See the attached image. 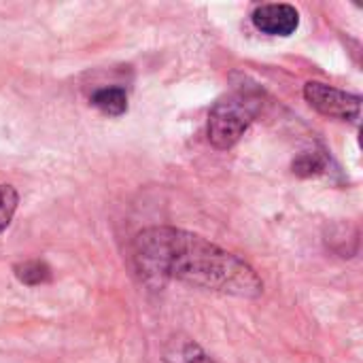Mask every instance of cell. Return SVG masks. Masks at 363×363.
<instances>
[{
    "instance_id": "cell-1",
    "label": "cell",
    "mask_w": 363,
    "mask_h": 363,
    "mask_svg": "<svg viewBox=\"0 0 363 363\" xmlns=\"http://www.w3.org/2000/svg\"><path fill=\"white\" fill-rule=\"evenodd\" d=\"M132 257L149 283L181 281L236 298H257L264 291L262 279L247 262L185 230L168 225L143 230L134 238Z\"/></svg>"
},
{
    "instance_id": "cell-2",
    "label": "cell",
    "mask_w": 363,
    "mask_h": 363,
    "mask_svg": "<svg viewBox=\"0 0 363 363\" xmlns=\"http://www.w3.org/2000/svg\"><path fill=\"white\" fill-rule=\"evenodd\" d=\"M257 113V98L249 94H234L219 100L208 113V140L215 149H232L249 130Z\"/></svg>"
},
{
    "instance_id": "cell-3",
    "label": "cell",
    "mask_w": 363,
    "mask_h": 363,
    "mask_svg": "<svg viewBox=\"0 0 363 363\" xmlns=\"http://www.w3.org/2000/svg\"><path fill=\"white\" fill-rule=\"evenodd\" d=\"M304 98L315 111H319L325 117L353 121V123H357L362 117V98L357 94L338 89L334 85L321 81H308L304 85Z\"/></svg>"
},
{
    "instance_id": "cell-4",
    "label": "cell",
    "mask_w": 363,
    "mask_h": 363,
    "mask_svg": "<svg viewBox=\"0 0 363 363\" xmlns=\"http://www.w3.org/2000/svg\"><path fill=\"white\" fill-rule=\"evenodd\" d=\"M253 26L270 36H291L300 26V13L296 6L285 2L262 4L251 15Z\"/></svg>"
},
{
    "instance_id": "cell-5",
    "label": "cell",
    "mask_w": 363,
    "mask_h": 363,
    "mask_svg": "<svg viewBox=\"0 0 363 363\" xmlns=\"http://www.w3.org/2000/svg\"><path fill=\"white\" fill-rule=\"evenodd\" d=\"M164 363H215L206 351L187 336H172L164 347Z\"/></svg>"
},
{
    "instance_id": "cell-6",
    "label": "cell",
    "mask_w": 363,
    "mask_h": 363,
    "mask_svg": "<svg viewBox=\"0 0 363 363\" xmlns=\"http://www.w3.org/2000/svg\"><path fill=\"white\" fill-rule=\"evenodd\" d=\"M91 104L104 115L119 117L128 111V96L121 87H100L91 94Z\"/></svg>"
},
{
    "instance_id": "cell-7",
    "label": "cell",
    "mask_w": 363,
    "mask_h": 363,
    "mask_svg": "<svg viewBox=\"0 0 363 363\" xmlns=\"http://www.w3.org/2000/svg\"><path fill=\"white\" fill-rule=\"evenodd\" d=\"M15 277L23 285L36 287V285H43V283H47L51 279V270L43 262H26V264L15 266Z\"/></svg>"
},
{
    "instance_id": "cell-8",
    "label": "cell",
    "mask_w": 363,
    "mask_h": 363,
    "mask_svg": "<svg viewBox=\"0 0 363 363\" xmlns=\"http://www.w3.org/2000/svg\"><path fill=\"white\" fill-rule=\"evenodd\" d=\"M19 204V196L15 191V187L11 185H0V232L6 230V225L11 223L15 211Z\"/></svg>"
},
{
    "instance_id": "cell-9",
    "label": "cell",
    "mask_w": 363,
    "mask_h": 363,
    "mask_svg": "<svg viewBox=\"0 0 363 363\" xmlns=\"http://www.w3.org/2000/svg\"><path fill=\"white\" fill-rule=\"evenodd\" d=\"M325 168V160L319 153H304L294 162V172L300 177H313L319 174Z\"/></svg>"
}]
</instances>
